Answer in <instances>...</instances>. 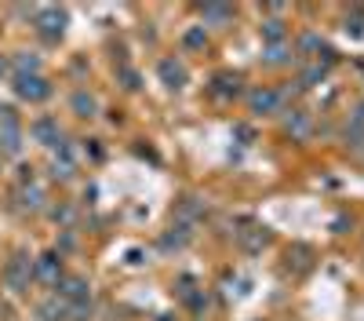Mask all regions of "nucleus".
<instances>
[{
  "mask_svg": "<svg viewBox=\"0 0 364 321\" xmlns=\"http://www.w3.org/2000/svg\"><path fill=\"white\" fill-rule=\"evenodd\" d=\"M317 80H324V70H321V66H310L306 73H302V80H299V84H302V88H314Z\"/></svg>",
  "mask_w": 364,
  "mask_h": 321,
  "instance_id": "dca6fc26",
  "label": "nucleus"
},
{
  "mask_svg": "<svg viewBox=\"0 0 364 321\" xmlns=\"http://www.w3.org/2000/svg\"><path fill=\"white\" fill-rule=\"evenodd\" d=\"M310 113H302V110H291L288 117H284V132L291 135V139H306L310 135Z\"/></svg>",
  "mask_w": 364,
  "mask_h": 321,
  "instance_id": "9b49d317",
  "label": "nucleus"
},
{
  "mask_svg": "<svg viewBox=\"0 0 364 321\" xmlns=\"http://www.w3.org/2000/svg\"><path fill=\"white\" fill-rule=\"evenodd\" d=\"M186 44H190V48H204V44H208L204 29H190V33H186Z\"/></svg>",
  "mask_w": 364,
  "mask_h": 321,
  "instance_id": "f3484780",
  "label": "nucleus"
},
{
  "mask_svg": "<svg viewBox=\"0 0 364 321\" xmlns=\"http://www.w3.org/2000/svg\"><path fill=\"white\" fill-rule=\"evenodd\" d=\"M15 73H41V58L33 51H18L15 55Z\"/></svg>",
  "mask_w": 364,
  "mask_h": 321,
  "instance_id": "ddd939ff",
  "label": "nucleus"
},
{
  "mask_svg": "<svg viewBox=\"0 0 364 321\" xmlns=\"http://www.w3.org/2000/svg\"><path fill=\"white\" fill-rule=\"evenodd\" d=\"M4 281L15 288V292H22L29 281H33V259H26V256H15L8 267H4Z\"/></svg>",
  "mask_w": 364,
  "mask_h": 321,
  "instance_id": "39448f33",
  "label": "nucleus"
},
{
  "mask_svg": "<svg viewBox=\"0 0 364 321\" xmlns=\"http://www.w3.org/2000/svg\"><path fill=\"white\" fill-rule=\"evenodd\" d=\"M22 146V125L11 106H0V150L4 154H18Z\"/></svg>",
  "mask_w": 364,
  "mask_h": 321,
  "instance_id": "7ed1b4c3",
  "label": "nucleus"
},
{
  "mask_svg": "<svg viewBox=\"0 0 364 321\" xmlns=\"http://www.w3.org/2000/svg\"><path fill=\"white\" fill-rule=\"evenodd\" d=\"M262 37H266V44H281V41H284V22H281V19L262 22Z\"/></svg>",
  "mask_w": 364,
  "mask_h": 321,
  "instance_id": "2eb2a0df",
  "label": "nucleus"
},
{
  "mask_svg": "<svg viewBox=\"0 0 364 321\" xmlns=\"http://www.w3.org/2000/svg\"><path fill=\"white\" fill-rule=\"evenodd\" d=\"M350 121H357V125H364V102H360V106H357V113H353V117H350Z\"/></svg>",
  "mask_w": 364,
  "mask_h": 321,
  "instance_id": "a211bd4d",
  "label": "nucleus"
},
{
  "mask_svg": "<svg viewBox=\"0 0 364 321\" xmlns=\"http://www.w3.org/2000/svg\"><path fill=\"white\" fill-rule=\"evenodd\" d=\"M262 63H266V66H284V63H291V44H288V41L266 44V48H262Z\"/></svg>",
  "mask_w": 364,
  "mask_h": 321,
  "instance_id": "f8f14e48",
  "label": "nucleus"
},
{
  "mask_svg": "<svg viewBox=\"0 0 364 321\" xmlns=\"http://www.w3.org/2000/svg\"><path fill=\"white\" fill-rule=\"evenodd\" d=\"M4 70H8V63H4V58H0V77H4Z\"/></svg>",
  "mask_w": 364,
  "mask_h": 321,
  "instance_id": "6ab92c4d",
  "label": "nucleus"
},
{
  "mask_svg": "<svg viewBox=\"0 0 364 321\" xmlns=\"http://www.w3.org/2000/svg\"><path fill=\"white\" fill-rule=\"evenodd\" d=\"M248 106L252 113H277L281 110V92H273V88H255L248 95Z\"/></svg>",
  "mask_w": 364,
  "mask_h": 321,
  "instance_id": "0eeeda50",
  "label": "nucleus"
},
{
  "mask_svg": "<svg viewBox=\"0 0 364 321\" xmlns=\"http://www.w3.org/2000/svg\"><path fill=\"white\" fill-rule=\"evenodd\" d=\"M157 70H161V80L171 88V92H178V88L186 84V66H182L178 58H161Z\"/></svg>",
  "mask_w": 364,
  "mask_h": 321,
  "instance_id": "1a4fd4ad",
  "label": "nucleus"
},
{
  "mask_svg": "<svg viewBox=\"0 0 364 321\" xmlns=\"http://www.w3.org/2000/svg\"><path fill=\"white\" fill-rule=\"evenodd\" d=\"M200 19H208V22H230L233 19V8H226V4H204L200 8Z\"/></svg>",
  "mask_w": 364,
  "mask_h": 321,
  "instance_id": "4468645a",
  "label": "nucleus"
},
{
  "mask_svg": "<svg viewBox=\"0 0 364 321\" xmlns=\"http://www.w3.org/2000/svg\"><path fill=\"white\" fill-rule=\"evenodd\" d=\"M63 274H66V270H63V256H55V252H44V256L33 263V278H41V281H48V285H55Z\"/></svg>",
  "mask_w": 364,
  "mask_h": 321,
  "instance_id": "423d86ee",
  "label": "nucleus"
},
{
  "mask_svg": "<svg viewBox=\"0 0 364 321\" xmlns=\"http://www.w3.org/2000/svg\"><path fill=\"white\" fill-rule=\"evenodd\" d=\"M33 135L51 146V150H63V128H58V121H51V117H41V121L33 125Z\"/></svg>",
  "mask_w": 364,
  "mask_h": 321,
  "instance_id": "6e6552de",
  "label": "nucleus"
},
{
  "mask_svg": "<svg viewBox=\"0 0 364 321\" xmlns=\"http://www.w3.org/2000/svg\"><path fill=\"white\" fill-rule=\"evenodd\" d=\"M70 110L80 117V121H91V117L99 113V99L91 95V92H84V88H77V92H73V99H70Z\"/></svg>",
  "mask_w": 364,
  "mask_h": 321,
  "instance_id": "9d476101",
  "label": "nucleus"
},
{
  "mask_svg": "<svg viewBox=\"0 0 364 321\" xmlns=\"http://www.w3.org/2000/svg\"><path fill=\"white\" fill-rule=\"evenodd\" d=\"M15 95L22 99V102H48L51 99V92H55V88H51V80L44 77V73H15Z\"/></svg>",
  "mask_w": 364,
  "mask_h": 321,
  "instance_id": "f257e3e1",
  "label": "nucleus"
},
{
  "mask_svg": "<svg viewBox=\"0 0 364 321\" xmlns=\"http://www.w3.org/2000/svg\"><path fill=\"white\" fill-rule=\"evenodd\" d=\"M55 296L63 300L66 307H73V303H87V281L80 278V274H63L55 281Z\"/></svg>",
  "mask_w": 364,
  "mask_h": 321,
  "instance_id": "20e7f679",
  "label": "nucleus"
},
{
  "mask_svg": "<svg viewBox=\"0 0 364 321\" xmlns=\"http://www.w3.org/2000/svg\"><path fill=\"white\" fill-rule=\"evenodd\" d=\"M66 22H70L66 8H41V11H37V19H33L37 33H41L44 41H51V44L66 33Z\"/></svg>",
  "mask_w": 364,
  "mask_h": 321,
  "instance_id": "f03ea898",
  "label": "nucleus"
}]
</instances>
